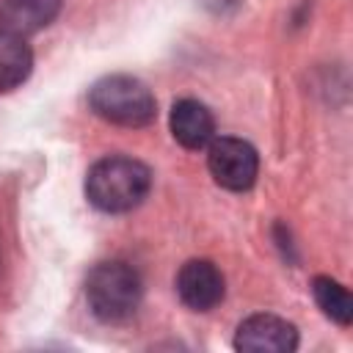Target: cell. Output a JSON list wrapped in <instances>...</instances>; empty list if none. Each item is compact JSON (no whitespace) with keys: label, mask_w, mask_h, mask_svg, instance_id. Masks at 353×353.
Returning <instances> with one entry per match:
<instances>
[{"label":"cell","mask_w":353,"mask_h":353,"mask_svg":"<svg viewBox=\"0 0 353 353\" xmlns=\"http://www.w3.org/2000/svg\"><path fill=\"white\" fill-rule=\"evenodd\" d=\"M61 6L63 0H0V28L17 36H30L47 28Z\"/></svg>","instance_id":"8"},{"label":"cell","mask_w":353,"mask_h":353,"mask_svg":"<svg viewBox=\"0 0 353 353\" xmlns=\"http://www.w3.org/2000/svg\"><path fill=\"white\" fill-rule=\"evenodd\" d=\"M33 69V52L25 36L0 28V91H11L28 80Z\"/></svg>","instance_id":"9"},{"label":"cell","mask_w":353,"mask_h":353,"mask_svg":"<svg viewBox=\"0 0 353 353\" xmlns=\"http://www.w3.org/2000/svg\"><path fill=\"white\" fill-rule=\"evenodd\" d=\"M152 188V174L149 168L124 154H110L97 160L88 168L85 176V199L102 210V212H130L135 210Z\"/></svg>","instance_id":"1"},{"label":"cell","mask_w":353,"mask_h":353,"mask_svg":"<svg viewBox=\"0 0 353 353\" xmlns=\"http://www.w3.org/2000/svg\"><path fill=\"white\" fill-rule=\"evenodd\" d=\"M143 298L141 273L124 259H108L94 265L85 279V301L94 317L102 323H124L130 320Z\"/></svg>","instance_id":"2"},{"label":"cell","mask_w":353,"mask_h":353,"mask_svg":"<svg viewBox=\"0 0 353 353\" xmlns=\"http://www.w3.org/2000/svg\"><path fill=\"white\" fill-rule=\"evenodd\" d=\"M88 108L108 124L119 127H146L157 102L146 83L132 74H108L88 88Z\"/></svg>","instance_id":"3"},{"label":"cell","mask_w":353,"mask_h":353,"mask_svg":"<svg viewBox=\"0 0 353 353\" xmlns=\"http://www.w3.org/2000/svg\"><path fill=\"white\" fill-rule=\"evenodd\" d=\"M207 168L212 179L226 190H248L259 174L256 149L243 138H212L207 146Z\"/></svg>","instance_id":"4"},{"label":"cell","mask_w":353,"mask_h":353,"mask_svg":"<svg viewBox=\"0 0 353 353\" xmlns=\"http://www.w3.org/2000/svg\"><path fill=\"white\" fill-rule=\"evenodd\" d=\"M234 347L245 353H292L298 347V331L284 317L251 314L237 325Z\"/></svg>","instance_id":"5"},{"label":"cell","mask_w":353,"mask_h":353,"mask_svg":"<svg viewBox=\"0 0 353 353\" xmlns=\"http://www.w3.org/2000/svg\"><path fill=\"white\" fill-rule=\"evenodd\" d=\"M312 292H314V301H317V306L323 309L325 317H331L339 325H350L353 301H350V292L339 281H334L331 276H317L312 281Z\"/></svg>","instance_id":"10"},{"label":"cell","mask_w":353,"mask_h":353,"mask_svg":"<svg viewBox=\"0 0 353 353\" xmlns=\"http://www.w3.org/2000/svg\"><path fill=\"white\" fill-rule=\"evenodd\" d=\"M204 6H210L212 11H226V6H237V0H204Z\"/></svg>","instance_id":"11"},{"label":"cell","mask_w":353,"mask_h":353,"mask_svg":"<svg viewBox=\"0 0 353 353\" xmlns=\"http://www.w3.org/2000/svg\"><path fill=\"white\" fill-rule=\"evenodd\" d=\"M171 135L185 149H204L215 138V119L199 99H179L171 108Z\"/></svg>","instance_id":"7"},{"label":"cell","mask_w":353,"mask_h":353,"mask_svg":"<svg viewBox=\"0 0 353 353\" xmlns=\"http://www.w3.org/2000/svg\"><path fill=\"white\" fill-rule=\"evenodd\" d=\"M223 273L210 259H190L176 273V295L193 312H210L223 301Z\"/></svg>","instance_id":"6"}]
</instances>
